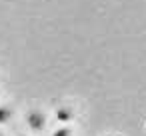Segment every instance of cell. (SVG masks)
Wrapping results in <instances>:
<instances>
[{"label": "cell", "mask_w": 146, "mask_h": 136, "mask_svg": "<svg viewBox=\"0 0 146 136\" xmlns=\"http://www.w3.org/2000/svg\"><path fill=\"white\" fill-rule=\"evenodd\" d=\"M20 136H24V134H20Z\"/></svg>", "instance_id": "5b68a950"}, {"label": "cell", "mask_w": 146, "mask_h": 136, "mask_svg": "<svg viewBox=\"0 0 146 136\" xmlns=\"http://www.w3.org/2000/svg\"><path fill=\"white\" fill-rule=\"evenodd\" d=\"M52 136H72V130L68 128V126H60V128H56V130H52Z\"/></svg>", "instance_id": "277c9868"}, {"label": "cell", "mask_w": 146, "mask_h": 136, "mask_svg": "<svg viewBox=\"0 0 146 136\" xmlns=\"http://www.w3.org/2000/svg\"><path fill=\"white\" fill-rule=\"evenodd\" d=\"M26 124L32 132H42L44 126H46V114L38 108H32L26 112Z\"/></svg>", "instance_id": "6da1fadb"}, {"label": "cell", "mask_w": 146, "mask_h": 136, "mask_svg": "<svg viewBox=\"0 0 146 136\" xmlns=\"http://www.w3.org/2000/svg\"><path fill=\"white\" fill-rule=\"evenodd\" d=\"M0 136H2V134H0Z\"/></svg>", "instance_id": "8992f818"}, {"label": "cell", "mask_w": 146, "mask_h": 136, "mask_svg": "<svg viewBox=\"0 0 146 136\" xmlns=\"http://www.w3.org/2000/svg\"><path fill=\"white\" fill-rule=\"evenodd\" d=\"M12 118V110L8 106H0V124H6Z\"/></svg>", "instance_id": "3957f363"}, {"label": "cell", "mask_w": 146, "mask_h": 136, "mask_svg": "<svg viewBox=\"0 0 146 136\" xmlns=\"http://www.w3.org/2000/svg\"><path fill=\"white\" fill-rule=\"evenodd\" d=\"M54 118H56L60 124H66V122H70V120H72V110H70V108H66V106H62V108H56V112H54Z\"/></svg>", "instance_id": "7a4b0ae2"}]
</instances>
